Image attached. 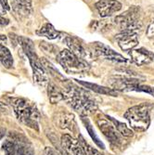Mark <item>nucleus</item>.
I'll use <instances>...</instances> for the list:
<instances>
[{
  "label": "nucleus",
  "mask_w": 154,
  "mask_h": 155,
  "mask_svg": "<svg viewBox=\"0 0 154 155\" xmlns=\"http://www.w3.org/2000/svg\"><path fill=\"white\" fill-rule=\"evenodd\" d=\"M63 98L74 110L82 116L91 114L97 110V104L92 100L90 95L81 87L68 84L65 87Z\"/></svg>",
  "instance_id": "nucleus-1"
},
{
  "label": "nucleus",
  "mask_w": 154,
  "mask_h": 155,
  "mask_svg": "<svg viewBox=\"0 0 154 155\" xmlns=\"http://www.w3.org/2000/svg\"><path fill=\"white\" fill-rule=\"evenodd\" d=\"M10 101L18 120L28 127L38 131L40 115L35 106L23 98H11Z\"/></svg>",
  "instance_id": "nucleus-2"
},
{
  "label": "nucleus",
  "mask_w": 154,
  "mask_h": 155,
  "mask_svg": "<svg viewBox=\"0 0 154 155\" xmlns=\"http://www.w3.org/2000/svg\"><path fill=\"white\" fill-rule=\"evenodd\" d=\"M18 43L21 46L23 51L27 55L28 59H29L34 73V80L37 84H41V86H44L45 84L48 83V80L45 68L41 62V60L37 57L36 53L34 52L33 41L23 36H18Z\"/></svg>",
  "instance_id": "nucleus-3"
},
{
  "label": "nucleus",
  "mask_w": 154,
  "mask_h": 155,
  "mask_svg": "<svg viewBox=\"0 0 154 155\" xmlns=\"http://www.w3.org/2000/svg\"><path fill=\"white\" fill-rule=\"evenodd\" d=\"M150 107L149 104L143 103L138 106L130 108L125 112L124 117L129 122L131 127L136 131L143 132L149 125V110Z\"/></svg>",
  "instance_id": "nucleus-4"
},
{
  "label": "nucleus",
  "mask_w": 154,
  "mask_h": 155,
  "mask_svg": "<svg viewBox=\"0 0 154 155\" xmlns=\"http://www.w3.org/2000/svg\"><path fill=\"white\" fill-rule=\"evenodd\" d=\"M57 61L68 74H81L88 71L90 66L83 59L78 58L70 49L61 50L57 57Z\"/></svg>",
  "instance_id": "nucleus-5"
},
{
  "label": "nucleus",
  "mask_w": 154,
  "mask_h": 155,
  "mask_svg": "<svg viewBox=\"0 0 154 155\" xmlns=\"http://www.w3.org/2000/svg\"><path fill=\"white\" fill-rule=\"evenodd\" d=\"M113 23L120 28L121 32H135L136 30L140 29L142 26L140 20V9L136 6L131 7L122 15L115 17Z\"/></svg>",
  "instance_id": "nucleus-6"
},
{
  "label": "nucleus",
  "mask_w": 154,
  "mask_h": 155,
  "mask_svg": "<svg viewBox=\"0 0 154 155\" xmlns=\"http://www.w3.org/2000/svg\"><path fill=\"white\" fill-rule=\"evenodd\" d=\"M2 148L5 155H34L31 144L21 137L6 140Z\"/></svg>",
  "instance_id": "nucleus-7"
},
{
  "label": "nucleus",
  "mask_w": 154,
  "mask_h": 155,
  "mask_svg": "<svg viewBox=\"0 0 154 155\" xmlns=\"http://www.w3.org/2000/svg\"><path fill=\"white\" fill-rule=\"evenodd\" d=\"M113 87L120 90H133L139 92H146L154 97V87L140 84L137 80L133 78H114L110 82Z\"/></svg>",
  "instance_id": "nucleus-8"
},
{
  "label": "nucleus",
  "mask_w": 154,
  "mask_h": 155,
  "mask_svg": "<svg viewBox=\"0 0 154 155\" xmlns=\"http://www.w3.org/2000/svg\"><path fill=\"white\" fill-rule=\"evenodd\" d=\"M97 124L100 130L102 132V134L106 137V138L111 144L119 146L122 143V137L119 135L118 130L115 128L114 124L110 120L100 116L97 119Z\"/></svg>",
  "instance_id": "nucleus-9"
},
{
  "label": "nucleus",
  "mask_w": 154,
  "mask_h": 155,
  "mask_svg": "<svg viewBox=\"0 0 154 155\" xmlns=\"http://www.w3.org/2000/svg\"><path fill=\"white\" fill-rule=\"evenodd\" d=\"M92 50L97 57H101L106 60L114 61L118 62H126L127 60L113 49H111L110 47L106 46L100 42H95L92 44Z\"/></svg>",
  "instance_id": "nucleus-10"
},
{
  "label": "nucleus",
  "mask_w": 154,
  "mask_h": 155,
  "mask_svg": "<svg viewBox=\"0 0 154 155\" xmlns=\"http://www.w3.org/2000/svg\"><path fill=\"white\" fill-rule=\"evenodd\" d=\"M122 7L118 0H99L95 4V8L101 18L113 16L114 13L122 9Z\"/></svg>",
  "instance_id": "nucleus-11"
},
{
  "label": "nucleus",
  "mask_w": 154,
  "mask_h": 155,
  "mask_svg": "<svg viewBox=\"0 0 154 155\" xmlns=\"http://www.w3.org/2000/svg\"><path fill=\"white\" fill-rule=\"evenodd\" d=\"M116 40L123 51H131L138 45V38L136 32H121L116 35Z\"/></svg>",
  "instance_id": "nucleus-12"
},
{
  "label": "nucleus",
  "mask_w": 154,
  "mask_h": 155,
  "mask_svg": "<svg viewBox=\"0 0 154 155\" xmlns=\"http://www.w3.org/2000/svg\"><path fill=\"white\" fill-rule=\"evenodd\" d=\"M61 148L65 155H85L79 140L68 134L61 137Z\"/></svg>",
  "instance_id": "nucleus-13"
},
{
  "label": "nucleus",
  "mask_w": 154,
  "mask_h": 155,
  "mask_svg": "<svg viewBox=\"0 0 154 155\" xmlns=\"http://www.w3.org/2000/svg\"><path fill=\"white\" fill-rule=\"evenodd\" d=\"M55 119L59 127L62 129H67L73 133L77 132V124L75 121V117L71 112L61 111L57 114V117Z\"/></svg>",
  "instance_id": "nucleus-14"
},
{
  "label": "nucleus",
  "mask_w": 154,
  "mask_h": 155,
  "mask_svg": "<svg viewBox=\"0 0 154 155\" xmlns=\"http://www.w3.org/2000/svg\"><path fill=\"white\" fill-rule=\"evenodd\" d=\"M129 55L132 61L138 66L149 64L154 59V54L151 51L143 48L131 50L129 52Z\"/></svg>",
  "instance_id": "nucleus-15"
},
{
  "label": "nucleus",
  "mask_w": 154,
  "mask_h": 155,
  "mask_svg": "<svg viewBox=\"0 0 154 155\" xmlns=\"http://www.w3.org/2000/svg\"><path fill=\"white\" fill-rule=\"evenodd\" d=\"M12 9L20 19L26 18L33 12L31 0H14L12 1Z\"/></svg>",
  "instance_id": "nucleus-16"
},
{
  "label": "nucleus",
  "mask_w": 154,
  "mask_h": 155,
  "mask_svg": "<svg viewBox=\"0 0 154 155\" xmlns=\"http://www.w3.org/2000/svg\"><path fill=\"white\" fill-rule=\"evenodd\" d=\"M65 42L68 46V48H70L74 55H76L78 58L80 59H85L87 56V51L84 48L83 44L81 43L80 39H78L75 36H67L65 38Z\"/></svg>",
  "instance_id": "nucleus-17"
},
{
  "label": "nucleus",
  "mask_w": 154,
  "mask_h": 155,
  "mask_svg": "<svg viewBox=\"0 0 154 155\" xmlns=\"http://www.w3.org/2000/svg\"><path fill=\"white\" fill-rule=\"evenodd\" d=\"M36 35L39 36H45L49 40H54L60 37L61 33L54 28L51 23H45L39 30L36 31Z\"/></svg>",
  "instance_id": "nucleus-18"
},
{
  "label": "nucleus",
  "mask_w": 154,
  "mask_h": 155,
  "mask_svg": "<svg viewBox=\"0 0 154 155\" xmlns=\"http://www.w3.org/2000/svg\"><path fill=\"white\" fill-rule=\"evenodd\" d=\"M76 81L85 87H87L88 89H91V90L99 93V94L109 95V96H117V92L115 90H113V88H107V87H100V86H99V84L88 83V82H83V81H78V80H76Z\"/></svg>",
  "instance_id": "nucleus-19"
},
{
  "label": "nucleus",
  "mask_w": 154,
  "mask_h": 155,
  "mask_svg": "<svg viewBox=\"0 0 154 155\" xmlns=\"http://www.w3.org/2000/svg\"><path fill=\"white\" fill-rule=\"evenodd\" d=\"M0 63L7 69H10L13 66L12 55L9 49L3 44H0Z\"/></svg>",
  "instance_id": "nucleus-20"
},
{
  "label": "nucleus",
  "mask_w": 154,
  "mask_h": 155,
  "mask_svg": "<svg viewBox=\"0 0 154 155\" xmlns=\"http://www.w3.org/2000/svg\"><path fill=\"white\" fill-rule=\"evenodd\" d=\"M48 97L49 101L52 104H56L59 101H61L63 98V94L62 92L56 87V84L53 83H50L48 87Z\"/></svg>",
  "instance_id": "nucleus-21"
},
{
  "label": "nucleus",
  "mask_w": 154,
  "mask_h": 155,
  "mask_svg": "<svg viewBox=\"0 0 154 155\" xmlns=\"http://www.w3.org/2000/svg\"><path fill=\"white\" fill-rule=\"evenodd\" d=\"M82 121H83L84 124H85L86 128H87L88 134L90 135V137H91L92 139L94 140V142L96 143V145H97V147H100V149L104 150V149H105V145L103 144V142H102L101 140H100L99 137H97V136L96 135V133H95V131H94V129H93V127H92V124H91V123L89 122V120H88V119H84V118H82Z\"/></svg>",
  "instance_id": "nucleus-22"
},
{
  "label": "nucleus",
  "mask_w": 154,
  "mask_h": 155,
  "mask_svg": "<svg viewBox=\"0 0 154 155\" xmlns=\"http://www.w3.org/2000/svg\"><path fill=\"white\" fill-rule=\"evenodd\" d=\"M106 117H107L109 120H110L111 122H113V124L114 126H115V128H116V129L118 130V132L121 133L123 136H124V137H132V136H133L132 130L129 129L124 124H123V123H121V122H119V121L113 119V117H110V116H108V115H106Z\"/></svg>",
  "instance_id": "nucleus-23"
},
{
  "label": "nucleus",
  "mask_w": 154,
  "mask_h": 155,
  "mask_svg": "<svg viewBox=\"0 0 154 155\" xmlns=\"http://www.w3.org/2000/svg\"><path fill=\"white\" fill-rule=\"evenodd\" d=\"M79 142L81 144V147L83 149V151L85 155H101L100 151H97L96 149H94L92 146H90L81 135L79 137Z\"/></svg>",
  "instance_id": "nucleus-24"
},
{
  "label": "nucleus",
  "mask_w": 154,
  "mask_h": 155,
  "mask_svg": "<svg viewBox=\"0 0 154 155\" xmlns=\"http://www.w3.org/2000/svg\"><path fill=\"white\" fill-rule=\"evenodd\" d=\"M39 47H40V48L42 50H44L45 53H48V54H50V55L55 54L56 50L58 49V48H56V47H54L53 45H50V44L48 45V43H46V42H41Z\"/></svg>",
  "instance_id": "nucleus-25"
},
{
  "label": "nucleus",
  "mask_w": 154,
  "mask_h": 155,
  "mask_svg": "<svg viewBox=\"0 0 154 155\" xmlns=\"http://www.w3.org/2000/svg\"><path fill=\"white\" fill-rule=\"evenodd\" d=\"M43 155H60L59 152L54 150L53 148H49V147H47L45 150H44V152H43Z\"/></svg>",
  "instance_id": "nucleus-26"
},
{
  "label": "nucleus",
  "mask_w": 154,
  "mask_h": 155,
  "mask_svg": "<svg viewBox=\"0 0 154 155\" xmlns=\"http://www.w3.org/2000/svg\"><path fill=\"white\" fill-rule=\"evenodd\" d=\"M147 35L150 38H154V21L149 25L147 29Z\"/></svg>",
  "instance_id": "nucleus-27"
},
{
  "label": "nucleus",
  "mask_w": 154,
  "mask_h": 155,
  "mask_svg": "<svg viewBox=\"0 0 154 155\" xmlns=\"http://www.w3.org/2000/svg\"><path fill=\"white\" fill-rule=\"evenodd\" d=\"M9 23V21L8 19L3 17L1 14H0V26H6Z\"/></svg>",
  "instance_id": "nucleus-28"
},
{
  "label": "nucleus",
  "mask_w": 154,
  "mask_h": 155,
  "mask_svg": "<svg viewBox=\"0 0 154 155\" xmlns=\"http://www.w3.org/2000/svg\"><path fill=\"white\" fill-rule=\"evenodd\" d=\"M0 4H1L2 8H3L5 10H9V9H10V7H9V5H8V0H0Z\"/></svg>",
  "instance_id": "nucleus-29"
},
{
  "label": "nucleus",
  "mask_w": 154,
  "mask_h": 155,
  "mask_svg": "<svg viewBox=\"0 0 154 155\" xmlns=\"http://www.w3.org/2000/svg\"><path fill=\"white\" fill-rule=\"evenodd\" d=\"M8 43V38H7V36L6 35H0V44H7Z\"/></svg>",
  "instance_id": "nucleus-30"
},
{
  "label": "nucleus",
  "mask_w": 154,
  "mask_h": 155,
  "mask_svg": "<svg viewBox=\"0 0 154 155\" xmlns=\"http://www.w3.org/2000/svg\"><path fill=\"white\" fill-rule=\"evenodd\" d=\"M6 135V130L4 128H0V140H1Z\"/></svg>",
  "instance_id": "nucleus-31"
},
{
  "label": "nucleus",
  "mask_w": 154,
  "mask_h": 155,
  "mask_svg": "<svg viewBox=\"0 0 154 155\" xmlns=\"http://www.w3.org/2000/svg\"><path fill=\"white\" fill-rule=\"evenodd\" d=\"M0 106H2V103L1 102H0Z\"/></svg>",
  "instance_id": "nucleus-32"
}]
</instances>
